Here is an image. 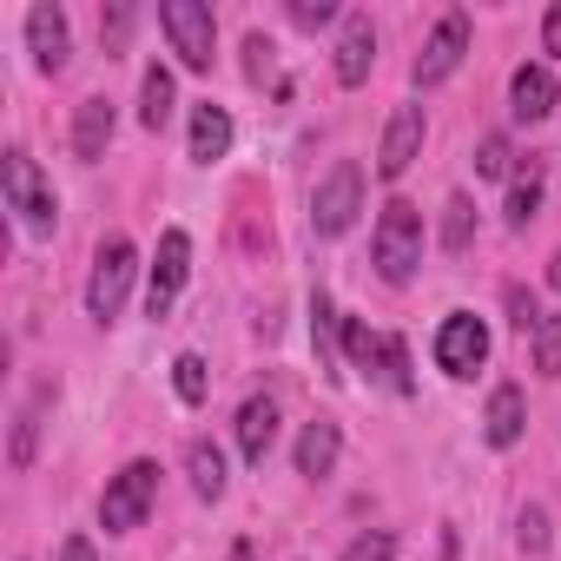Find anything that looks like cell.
Instances as JSON below:
<instances>
[{"label":"cell","mask_w":561,"mask_h":561,"mask_svg":"<svg viewBox=\"0 0 561 561\" xmlns=\"http://www.w3.org/2000/svg\"><path fill=\"white\" fill-rule=\"evenodd\" d=\"M370 257L383 271V285H410L416 264H423V211L410 198H390L383 218H377V238H370Z\"/></svg>","instance_id":"1"},{"label":"cell","mask_w":561,"mask_h":561,"mask_svg":"<svg viewBox=\"0 0 561 561\" xmlns=\"http://www.w3.org/2000/svg\"><path fill=\"white\" fill-rule=\"evenodd\" d=\"M133 271H139V251L133 238H106L100 257H93V277H87V311L100 324H113L126 311V291H133Z\"/></svg>","instance_id":"2"},{"label":"cell","mask_w":561,"mask_h":561,"mask_svg":"<svg viewBox=\"0 0 561 561\" xmlns=\"http://www.w3.org/2000/svg\"><path fill=\"white\" fill-rule=\"evenodd\" d=\"M159 27L172 34V54H179L192 73H211L218 27H211V8H205V0H165V8H159Z\"/></svg>","instance_id":"3"},{"label":"cell","mask_w":561,"mask_h":561,"mask_svg":"<svg viewBox=\"0 0 561 561\" xmlns=\"http://www.w3.org/2000/svg\"><path fill=\"white\" fill-rule=\"evenodd\" d=\"M152 495H159V462H126V469L106 482V495H100V522H106V535L139 528L146 508H152Z\"/></svg>","instance_id":"4"},{"label":"cell","mask_w":561,"mask_h":561,"mask_svg":"<svg viewBox=\"0 0 561 561\" xmlns=\"http://www.w3.org/2000/svg\"><path fill=\"white\" fill-rule=\"evenodd\" d=\"M357 211H364V165H331V179L318 185V198H311V225H318V238H344L351 225H357Z\"/></svg>","instance_id":"5"},{"label":"cell","mask_w":561,"mask_h":561,"mask_svg":"<svg viewBox=\"0 0 561 561\" xmlns=\"http://www.w3.org/2000/svg\"><path fill=\"white\" fill-rule=\"evenodd\" d=\"M0 179H8V211H21V218H27V231H54V192L41 185V172H34V159H27L21 146L8 152Z\"/></svg>","instance_id":"6"},{"label":"cell","mask_w":561,"mask_h":561,"mask_svg":"<svg viewBox=\"0 0 561 561\" xmlns=\"http://www.w3.org/2000/svg\"><path fill=\"white\" fill-rule=\"evenodd\" d=\"M489 357V331H482V318H469V311H449L443 318V331H436V364L449 370V377H476V364Z\"/></svg>","instance_id":"7"},{"label":"cell","mask_w":561,"mask_h":561,"mask_svg":"<svg viewBox=\"0 0 561 561\" xmlns=\"http://www.w3.org/2000/svg\"><path fill=\"white\" fill-rule=\"evenodd\" d=\"M462 47H469V14H443L436 34H430L423 54H416V87H443V80L462 67Z\"/></svg>","instance_id":"8"},{"label":"cell","mask_w":561,"mask_h":561,"mask_svg":"<svg viewBox=\"0 0 561 561\" xmlns=\"http://www.w3.org/2000/svg\"><path fill=\"white\" fill-rule=\"evenodd\" d=\"M423 152V106H397L390 126H383V146H377V172L383 179H403Z\"/></svg>","instance_id":"9"},{"label":"cell","mask_w":561,"mask_h":561,"mask_svg":"<svg viewBox=\"0 0 561 561\" xmlns=\"http://www.w3.org/2000/svg\"><path fill=\"white\" fill-rule=\"evenodd\" d=\"M185 271H192V238H185V231H165V238H159V264H152V291H146V311H152V318L172 311Z\"/></svg>","instance_id":"10"},{"label":"cell","mask_w":561,"mask_h":561,"mask_svg":"<svg viewBox=\"0 0 561 561\" xmlns=\"http://www.w3.org/2000/svg\"><path fill=\"white\" fill-rule=\"evenodd\" d=\"M27 47H34V67H41V73H60L67 54H73V41H67V14L41 0V8L27 14Z\"/></svg>","instance_id":"11"},{"label":"cell","mask_w":561,"mask_h":561,"mask_svg":"<svg viewBox=\"0 0 561 561\" xmlns=\"http://www.w3.org/2000/svg\"><path fill=\"white\" fill-rule=\"evenodd\" d=\"M377 67V34H370V14H351L344 21V41H337V80L344 87H364Z\"/></svg>","instance_id":"12"},{"label":"cell","mask_w":561,"mask_h":561,"mask_svg":"<svg viewBox=\"0 0 561 561\" xmlns=\"http://www.w3.org/2000/svg\"><path fill=\"white\" fill-rule=\"evenodd\" d=\"M271 443H277V403H271V397H251V403L238 410V449H244V462L264 469Z\"/></svg>","instance_id":"13"},{"label":"cell","mask_w":561,"mask_h":561,"mask_svg":"<svg viewBox=\"0 0 561 561\" xmlns=\"http://www.w3.org/2000/svg\"><path fill=\"white\" fill-rule=\"evenodd\" d=\"M508 100H515V119H548V113H554V100H561V87H554V73H548V67H515Z\"/></svg>","instance_id":"14"},{"label":"cell","mask_w":561,"mask_h":561,"mask_svg":"<svg viewBox=\"0 0 561 561\" xmlns=\"http://www.w3.org/2000/svg\"><path fill=\"white\" fill-rule=\"evenodd\" d=\"M106 146H113V106L93 93V100L73 106V152L80 159H106Z\"/></svg>","instance_id":"15"},{"label":"cell","mask_w":561,"mask_h":561,"mask_svg":"<svg viewBox=\"0 0 561 561\" xmlns=\"http://www.w3.org/2000/svg\"><path fill=\"white\" fill-rule=\"evenodd\" d=\"M522 423H528V410H522V390H515V383H495V397H489V416H482V436H489L495 449H515V443H522Z\"/></svg>","instance_id":"16"},{"label":"cell","mask_w":561,"mask_h":561,"mask_svg":"<svg viewBox=\"0 0 561 561\" xmlns=\"http://www.w3.org/2000/svg\"><path fill=\"white\" fill-rule=\"evenodd\" d=\"M60 397V383H41L27 403H21V416H14V449H8V462L14 469H34V449H41V416H47V403Z\"/></svg>","instance_id":"17"},{"label":"cell","mask_w":561,"mask_h":561,"mask_svg":"<svg viewBox=\"0 0 561 561\" xmlns=\"http://www.w3.org/2000/svg\"><path fill=\"white\" fill-rule=\"evenodd\" d=\"M337 449H344V436H337V423H305V436H298V476H331L337 469Z\"/></svg>","instance_id":"18"},{"label":"cell","mask_w":561,"mask_h":561,"mask_svg":"<svg viewBox=\"0 0 561 561\" xmlns=\"http://www.w3.org/2000/svg\"><path fill=\"white\" fill-rule=\"evenodd\" d=\"M225 152H231V113L205 100V106L192 113V159L211 165V159H225Z\"/></svg>","instance_id":"19"},{"label":"cell","mask_w":561,"mask_h":561,"mask_svg":"<svg viewBox=\"0 0 561 561\" xmlns=\"http://www.w3.org/2000/svg\"><path fill=\"white\" fill-rule=\"evenodd\" d=\"M185 469H192V489H198L205 502H218V495H225V456H218V443H205V436H198V443L185 449Z\"/></svg>","instance_id":"20"},{"label":"cell","mask_w":561,"mask_h":561,"mask_svg":"<svg viewBox=\"0 0 561 561\" xmlns=\"http://www.w3.org/2000/svg\"><path fill=\"white\" fill-rule=\"evenodd\" d=\"M139 119H146V133H159V126L172 119V73H165V67L146 73V87H139Z\"/></svg>","instance_id":"21"},{"label":"cell","mask_w":561,"mask_h":561,"mask_svg":"<svg viewBox=\"0 0 561 561\" xmlns=\"http://www.w3.org/2000/svg\"><path fill=\"white\" fill-rule=\"evenodd\" d=\"M535 205H541V165L522 159V172H515V185H508V225L522 231V225L535 218Z\"/></svg>","instance_id":"22"},{"label":"cell","mask_w":561,"mask_h":561,"mask_svg":"<svg viewBox=\"0 0 561 561\" xmlns=\"http://www.w3.org/2000/svg\"><path fill=\"white\" fill-rule=\"evenodd\" d=\"M377 377H383L397 397L416 390V377H410V344H403V337H383V344H377Z\"/></svg>","instance_id":"23"},{"label":"cell","mask_w":561,"mask_h":561,"mask_svg":"<svg viewBox=\"0 0 561 561\" xmlns=\"http://www.w3.org/2000/svg\"><path fill=\"white\" fill-rule=\"evenodd\" d=\"M469 238H476V205L449 198L443 205V251H469Z\"/></svg>","instance_id":"24"},{"label":"cell","mask_w":561,"mask_h":561,"mask_svg":"<svg viewBox=\"0 0 561 561\" xmlns=\"http://www.w3.org/2000/svg\"><path fill=\"white\" fill-rule=\"evenodd\" d=\"M172 390H179L185 403H205V397H211V370H205V357L185 351V357L172 364Z\"/></svg>","instance_id":"25"},{"label":"cell","mask_w":561,"mask_h":561,"mask_svg":"<svg viewBox=\"0 0 561 561\" xmlns=\"http://www.w3.org/2000/svg\"><path fill=\"white\" fill-rule=\"evenodd\" d=\"M528 344H535V370L541 377H561V318H541Z\"/></svg>","instance_id":"26"},{"label":"cell","mask_w":561,"mask_h":561,"mask_svg":"<svg viewBox=\"0 0 561 561\" xmlns=\"http://www.w3.org/2000/svg\"><path fill=\"white\" fill-rule=\"evenodd\" d=\"M508 165H515V146H508L502 133H489V139H482V152H476V172H482V179H502Z\"/></svg>","instance_id":"27"},{"label":"cell","mask_w":561,"mask_h":561,"mask_svg":"<svg viewBox=\"0 0 561 561\" xmlns=\"http://www.w3.org/2000/svg\"><path fill=\"white\" fill-rule=\"evenodd\" d=\"M377 344H383V337H370V324H357V318L344 324V357H351V364L370 370V364H377Z\"/></svg>","instance_id":"28"},{"label":"cell","mask_w":561,"mask_h":561,"mask_svg":"<svg viewBox=\"0 0 561 561\" xmlns=\"http://www.w3.org/2000/svg\"><path fill=\"white\" fill-rule=\"evenodd\" d=\"M390 554H397V535H383V528H370L344 548V561H390Z\"/></svg>","instance_id":"29"},{"label":"cell","mask_w":561,"mask_h":561,"mask_svg":"<svg viewBox=\"0 0 561 561\" xmlns=\"http://www.w3.org/2000/svg\"><path fill=\"white\" fill-rule=\"evenodd\" d=\"M126 34H133V8H106V14H100V41H106V54H119Z\"/></svg>","instance_id":"30"},{"label":"cell","mask_w":561,"mask_h":561,"mask_svg":"<svg viewBox=\"0 0 561 561\" xmlns=\"http://www.w3.org/2000/svg\"><path fill=\"white\" fill-rule=\"evenodd\" d=\"M271 54H277V47H271L264 34H251V41H244V73H251V80H264V73H271Z\"/></svg>","instance_id":"31"},{"label":"cell","mask_w":561,"mask_h":561,"mask_svg":"<svg viewBox=\"0 0 561 561\" xmlns=\"http://www.w3.org/2000/svg\"><path fill=\"white\" fill-rule=\"evenodd\" d=\"M508 311H515V324H522V331L535 337V324H541V305H535V298H528L522 285H508Z\"/></svg>","instance_id":"32"},{"label":"cell","mask_w":561,"mask_h":561,"mask_svg":"<svg viewBox=\"0 0 561 561\" xmlns=\"http://www.w3.org/2000/svg\"><path fill=\"white\" fill-rule=\"evenodd\" d=\"M522 548H528V554L548 548V515H541V508H522Z\"/></svg>","instance_id":"33"},{"label":"cell","mask_w":561,"mask_h":561,"mask_svg":"<svg viewBox=\"0 0 561 561\" xmlns=\"http://www.w3.org/2000/svg\"><path fill=\"white\" fill-rule=\"evenodd\" d=\"M331 14H337L331 0H291V21H298V27H324Z\"/></svg>","instance_id":"34"},{"label":"cell","mask_w":561,"mask_h":561,"mask_svg":"<svg viewBox=\"0 0 561 561\" xmlns=\"http://www.w3.org/2000/svg\"><path fill=\"white\" fill-rule=\"evenodd\" d=\"M541 47H548V54H561V0L548 8V21H541Z\"/></svg>","instance_id":"35"},{"label":"cell","mask_w":561,"mask_h":561,"mask_svg":"<svg viewBox=\"0 0 561 561\" xmlns=\"http://www.w3.org/2000/svg\"><path fill=\"white\" fill-rule=\"evenodd\" d=\"M60 561H100V554H93V541H87V535H73V541L60 548Z\"/></svg>","instance_id":"36"},{"label":"cell","mask_w":561,"mask_h":561,"mask_svg":"<svg viewBox=\"0 0 561 561\" xmlns=\"http://www.w3.org/2000/svg\"><path fill=\"white\" fill-rule=\"evenodd\" d=\"M548 285H554V291H561V251H554V257H548Z\"/></svg>","instance_id":"37"}]
</instances>
